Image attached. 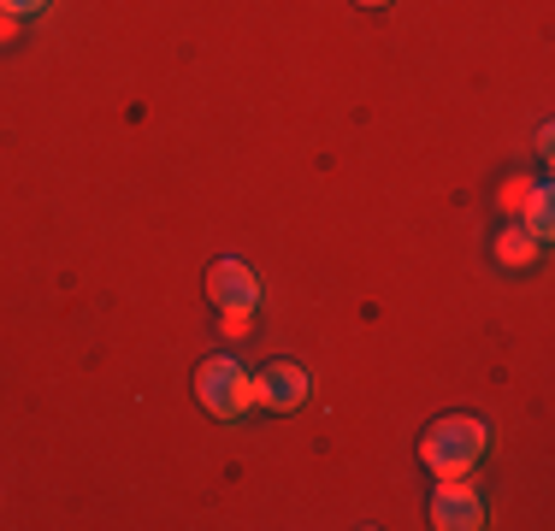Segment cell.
<instances>
[{
    "label": "cell",
    "mask_w": 555,
    "mask_h": 531,
    "mask_svg": "<svg viewBox=\"0 0 555 531\" xmlns=\"http://www.w3.org/2000/svg\"><path fill=\"white\" fill-rule=\"evenodd\" d=\"M485 443H491V431H485L479 414H449L426 431V443H420V455H426V467L438 478H461L479 467Z\"/></svg>",
    "instance_id": "cell-1"
},
{
    "label": "cell",
    "mask_w": 555,
    "mask_h": 531,
    "mask_svg": "<svg viewBox=\"0 0 555 531\" xmlns=\"http://www.w3.org/2000/svg\"><path fill=\"white\" fill-rule=\"evenodd\" d=\"M526 231L544 243L550 236V190H526Z\"/></svg>",
    "instance_id": "cell-7"
},
{
    "label": "cell",
    "mask_w": 555,
    "mask_h": 531,
    "mask_svg": "<svg viewBox=\"0 0 555 531\" xmlns=\"http://www.w3.org/2000/svg\"><path fill=\"white\" fill-rule=\"evenodd\" d=\"M12 30H18V18H12V12H0V42H7Z\"/></svg>",
    "instance_id": "cell-11"
},
{
    "label": "cell",
    "mask_w": 555,
    "mask_h": 531,
    "mask_svg": "<svg viewBox=\"0 0 555 531\" xmlns=\"http://www.w3.org/2000/svg\"><path fill=\"white\" fill-rule=\"evenodd\" d=\"M431 526L438 531H479L485 526V496L461 478H443L438 496H431Z\"/></svg>",
    "instance_id": "cell-3"
},
{
    "label": "cell",
    "mask_w": 555,
    "mask_h": 531,
    "mask_svg": "<svg viewBox=\"0 0 555 531\" xmlns=\"http://www.w3.org/2000/svg\"><path fill=\"white\" fill-rule=\"evenodd\" d=\"M48 0H0V12H12V18H24V12H42Z\"/></svg>",
    "instance_id": "cell-10"
},
{
    "label": "cell",
    "mask_w": 555,
    "mask_h": 531,
    "mask_svg": "<svg viewBox=\"0 0 555 531\" xmlns=\"http://www.w3.org/2000/svg\"><path fill=\"white\" fill-rule=\"evenodd\" d=\"M496 260L502 266H532L538 260V236L520 231V224H508V231L496 236Z\"/></svg>",
    "instance_id": "cell-6"
},
{
    "label": "cell",
    "mask_w": 555,
    "mask_h": 531,
    "mask_svg": "<svg viewBox=\"0 0 555 531\" xmlns=\"http://www.w3.org/2000/svg\"><path fill=\"white\" fill-rule=\"evenodd\" d=\"M195 396H202V407L214 419H243L248 407H255V384H248V372L236 361H202V372H195Z\"/></svg>",
    "instance_id": "cell-2"
},
{
    "label": "cell",
    "mask_w": 555,
    "mask_h": 531,
    "mask_svg": "<svg viewBox=\"0 0 555 531\" xmlns=\"http://www.w3.org/2000/svg\"><path fill=\"white\" fill-rule=\"evenodd\" d=\"M354 7H390V0H354Z\"/></svg>",
    "instance_id": "cell-12"
},
{
    "label": "cell",
    "mask_w": 555,
    "mask_h": 531,
    "mask_svg": "<svg viewBox=\"0 0 555 531\" xmlns=\"http://www.w3.org/2000/svg\"><path fill=\"white\" fill-rule=\"evenodd\" d=\"M248 384H255V402L272 407V414H289V407L308 402V366H296V361H272L260 378H248Z\"/></svg>",
    "instance_id": "cell-4"
},
{
    "label": "cell",
    "mask_w": 555,
    "mask_h": 531,
    "mask_svg": "<svg viewBox=\"0 0 555 531\" xmlns=\"http://www.w3.org/2000/svg\"><path fill=\"white\" fill-rule=\"evenodd\" d=\"M224 319H219V331L224 337H248V308H219Z\"/></svg>",
    "instance_id": "cell-8"
},
{
    "label": "cell",
    "mask_w": 555,
    "mask_h": 531,
    "mask_svg": "<svg viewBox=\"0 0 555 531\" xmlns=\"http://www.w3.org/2000/svg\"><path fill=\"white\" fill-rule=\"evenodd\" d=\"M526 190H532V183H502V207L520 212V207H526Z\"/></svg>",
    "instance_id": "cell-9"
},
{
    "label": "cell",
    "mask_w": 555,
    "mask_h": 531,
    "mask_svg": "<svg viewBox=\"0 0 555 531\" xmlns=\"http://www.w3.org/2000/svg\"><path fill=\"white\" fill-rule=\"evenodd\" d=\"M207 296H214L219 308H248V313H255L260 284H255V272H248L243 260H219L214 272H207Z\"/></svg>",
    "instance_id": "cell-5"
}]
</instances>
